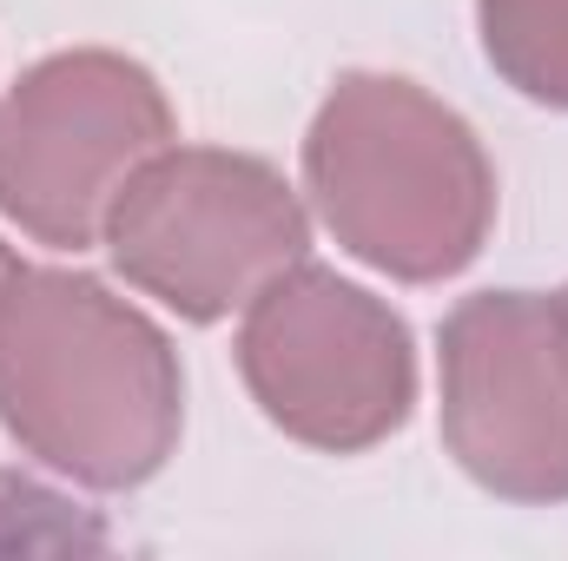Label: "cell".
Instances as JSON below:
<instances>
[{
  "mask_svg": "<svg viewBox=\"0 0 568 561\" xmlns=\"http://www.w3.org/2000/svg\"><path fill=\"white\" fill-rule=\"evenodd\" d=\"M0 429L80 489H140L185 429L179 350L113 284L20 265L0 290Z\"/></svg>",
  "mask_w": 568,
  "mask_h": 561,
  "instance_id": "6da1fadb",
  "label": "cell"
},
{
  "mask_svg": "<svg viewBox=\"0 0 568 561\" xmlns=\"http://www.w3.org/2000/svg\"><path fill=\"white\" fill-rule=\"evenodd\" d=\"M304 192L357 265L397 284L469 272L496 225V165L476 126L404 73H344L324 93Z\"/></svg>",
  "mask_w": 568,
  "mask_h": 561,
  "instance_id": "7a4b0ae2",
  "label": "cell"
},
{
  "mask_svg": "<svg viewBox=\"0 0 568 561\" xmlns=\"http://www.w3.org/2000/svg\"><path fill=\"white\" fill-rule=\"evenodd\" d=\"M100 245L140 297L219 324L311 252V212L272 159L172 140L126 178Z\"/></svg>",
  "mask_w": 568,
  "mask_h": 561,
  "instance_id": "3957f363",
  "label": "cell"
},
{
  "mask_svg": "<svg viewBox=\"0 0 568 561\" xmlns=\"http://www.w3.org/2000/svg\"><path fill=\"white\" fill-rule=\"evenodd\" d=\"M239 377L291 442L364 456L410 422L417 337L377 290L297 258L245 304Z\"/></svg>",
  "mask_w": 568,
  "mask_h": 561,
  "instance_id": "277c9868",
  "label": "cell"
},
{
  "mask_svg": "<svg viewBox=\"0 0 568 561\" xmlns=\"http://www.w3.org/2000/svg\"><path fill=\"white\" fill-rule=\"evenodd\" d=\"M179 140L165 86L113 47L33 60L0 100V212L53 252H87L113 198Z\"/></svg>",
  "mask_w": 568,
  "mask_h": 561,
  "instance_id": "5b68a950",
  "label": "cell"
},
{
  "mask_svg": "<svg viewBox=\"0 0 568 561\" xmlns=\"http://www.w3.org/2000/svg\"><path fill=\"white\" fill-rule=\"evenodd\" d=\"M449 462L516 509L568 502V297L476 290L436 330Z\"/></svg>",
  "mask_w": 568,
  "mask_h": 561,
  "instance_id": "8992f818",
  "label": "cell"
},
{
  "mask_svg": "<svg viewBox=\"0 0 568 561\" xmlns=\"http://www.w3.org/2000/svg\"><path fill=\"white\" fill-rule=\"evenodd\" d=\"M476 33L503 86L568 113V0H476Z\"/></svg>",
  "mask_w": 568,
  "mask_h": 561,
  "instance_id": "52a82bcc",
  "label": "cell"
},
{
  "mask_svg": "<svg viewBox=\"0 0 568 561\" xmlns=\"http://www.w3.org/2000/svg\"><path fill=\"white\" fill-rule=\"evenodd\" d=\"M13 272H20V258H13V252H7V238H0V290H7V278H13Z\"/></svg>",
  "mask_w": 568,
  "mask_h": 561,
  "instance_id": "ba28073f",
  "label": "cell"
},
{
  "mask_svg": "<svg viewBox=\"0 0 568 561\" xmlns=\"http://www.w3.org/2000/svg\"><path fill=\"white\" fill-rule=\"evenodd\" d=\"M562 297H568V290H562Z\"/></svg>",
  "mask_w": 568,
  "mask_h": 561,
  "instance_id": "9c48e42d",
  "label": "cell"
}]
</instances>
